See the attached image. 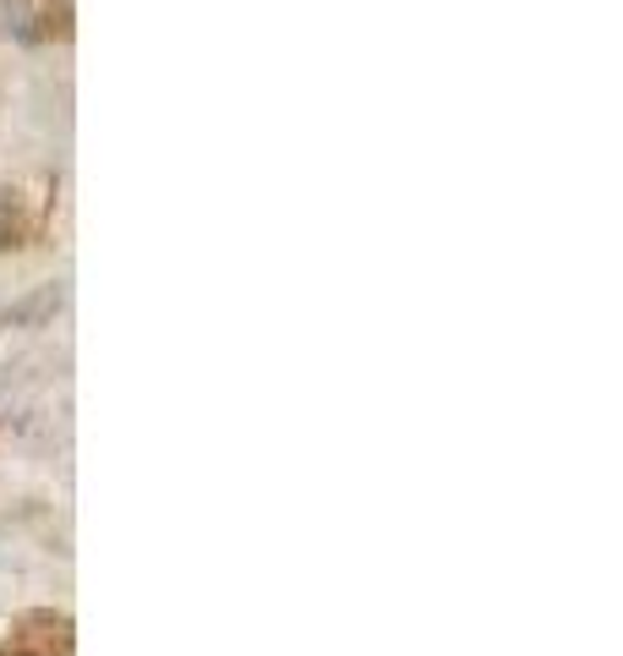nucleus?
<instances>
[{
	"label": "nucleus",
	"mask_w": 623,
	"mask_h": 656,
	"mask_svg": "<svg viewBox=\"0 0 623 656\" xmlns=\"http://www.w3.org/2000/svg\"><path fill=\"white\" fill-rule=\"evenodd\" d=\"M0 656H77V629L56 607H28L12 618Z\"/></svg>",
	"instance_id": "f257e3e1"
}]
</instances>
